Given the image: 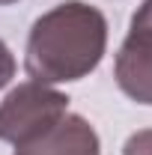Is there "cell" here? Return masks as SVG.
Here are the masks:
<instances>
[{"instance_id":"cell-1","label":"cell","mask_w":152,"mask_h":155,"mask_svg":"<svg viewBox=\"0 0 152 155\" xmlns=\"http://www.w3.org/2000/svg\"><path fill=\"white\" fill-rule=\"evenodd\" d=\"M104 48V15L84 0H66L36 18L24 51V69L39 84L81 81L101 63Z\"/></svg>"},{"instance_id":"cell-2","label":"cell","mask_w":152,"mask_h":155,"mask_svg":"<svg viewBox=\"0 0 152 155\" xmlns=\"http://www.w3.org/2000/svg\"><path fill=\"white\" fill-rule=\"evenodd\" d=\"M66 114H69V98L63 93L39 81L18 84L0 101V140L24 146L39 134H45L48 128H54Z\"/></svg>"},{"instance_id":"cell-3","label":"cell","mask_w":152,"mask_h":155,"mask_svg":"<svg viewBox=\"0 0 152 155\" xmlns=\"http://www.w3.org/2000/svg\"><path fill=\"white\" fill-rule=\"evenodd\" d=\"M119 90L140 104H152V0L134 12L128 36L114 63Z\"/></svg>"},{"instance_id":"cell-4","label":"cell","mask_w":152,"mask_h":155,"mask_svg":"<svg viewBox=\"0 0 152 155\" xmlns=\"http://www.w3.org/2000/svg\"><path fill=\"white\" fill-rule=\"evenodd\" d=\"M15 155H101L95 128L78 114H66L36 140L15 146Z\"/></svg>"},{"instance_id":"cell-5","label":"cell","mask_w":152,"mask_h":155,"mask_svg":"<svg viewBox=\"0 0 152 155\" xmlns=\"http://www.w3.org/2000/svg\"><path fill=\"white\" fill-rule=\"evenodd\" d=\"M122 155H152V128H143L125 140Z\"/></svg>"},{"instance_id":"cell-6","label":"cell","mask_w":152,"mask_h":155,"mask_svg":"<svg viewBox=\"0 0 152 155\" xmlns=\"http://www.w3.org/2000/svg\"><path fill=\"white\" fill-rule=\"evenodd\" d=\"M12 78H15V57H12V51L6 48V42L0 39V90H3Z\"/></svg>"},{"instance_id":"cell-7","label":"cell","mask_w":152,"mask_h":155,"mask_svg":"<svg viewBox=\"0 0 152 155\" xmlns=\"http://www.w3.org/2000/svg\"><path fill=\"white\" fill-rule=\"evenodd\" d=\"M9 3H15V0H0V6H9Z\"/></svg>"}]
</instances>
